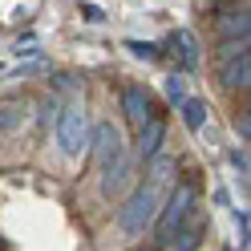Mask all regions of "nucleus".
<instances>
[{"label":"nucleus","instance_id":"obj_5","mask_svg":"<svg viewBox=\"0 0 251 251\" xmlns=\"http://www.w3.org/2000/svg\"><path fill=\"white\" fill-rule=\"evenodd\" d=\"M130 182H134V158H130V154H122L114 166L101 170V195H105V199L126 195V191H130Z\"/></svg>","mask_w":251,"mask_h":251},{"label":"nucleus","instance_id":"obj_13","mask_svg":"<svg viewBox=\"0 0 251 251\" xmlns=\"http://www.w3.org/2000/svg\"><path fill=\"white\" fill-rule=\"evenodd\" d=\"M126 49H130V57H138V61H158L162 57V49L154 41H126Z\"/></svg>","mask_w":251,"mask_h":251},{"label":"nucleus","instance_id":"obj_21","mask_svg":"<svg viewBox=\"0 0 251 251\" xmlns=\"http://www.w3.org/2000/svg\"><path fill=\"white\" fill-rule=\"evenodd\" d=\"M231 251H247V247H231Z\"/></svg>","mask_w":251,"mask_h":251},{"label":"nucleus","instance_id":"obj_12","mask_svg":"<svg viewBox=\"0 0 251 251\" xmlns=\"http://www.w3.org/2000/svg\"><path fill=\"white\" fill-rule=\"evenodd\" d=\"M170 175H175V162H170V158H162V154H158V158H150V186H154V191H158V186H166L170 182Z\"/></svg>","mask_w":251,"mask_h":251},{"label":"nucleus","instance_id":"obj_2","mask_svg":"<svg viewBox=\"0 0 251 251\" xmlns=\"http://www.w3.org/2000/svg\"><path fill=\"white\" fill-rule=\"evenodd\" d=\"M154 219H158V191L150 182H138L118 211V227L126 235H146V227H154Z\"/></svg>","mask_w":251,"mask_h":251},{"label":"nucleus","instance_id":"obj_9","mask_svg":"<svg viewBox=\"0 0 251 251\" xmlns=\"http://www.w3.org/2000/svg\"><path fill=\"white\" fill-rule=\"evenodd\" d=\"M247 4H235V8H227L223 17H219V33H223L227 41H247Z\"/></svg>","mask_w":251,"mask_h":251},{"label":"nucleus","instance_id":"obj_4","mask_svg":"<svg viewBox=\"0 0 251 251\" xmlns=\"http://www.w3.org/2000/svg\"><path fill=\"white\" fill-rule=\"evenodd\" d=\"M89 146H93V158H98V166H114L122 154H126V138L114 122H98V126H89Z\"/></svg>","mask_w":251,"mask_h":251},{"label":"nucleus","instance_id":"obj_8","mask_svg":"<svg viewBox=\"0 0 251 251\" xmlns=\"http://www.w3.org/2000/svg\"><path fill=\"white\" fill-rule=\"evenodd\" d=\"M219 77H223L227 89H247V85H251V53H239V57L219 61Z\"/></svg>","mask_w":251,"mask_h":251},{"label":"nucleus","instance_id":"obj_3","mask_svg":"<svg viewBox=\"0 0 251 251\" xmlns=\"http://www.w3.org/2000/svg\"><path fill=\"white\" fill-rule=\"evenodd\" d=\"M57 146L65 158H77L81 150H89V118L81 105H69L57 114Z\"/></svg>","mask_w":251,"mask_h":251},{"label":"nucleus","instance_id":"obj_6","mask_svg":"<svg viewBox=\"0 0 251 251\" xmlns=\"http://www.w3.org/2000/svg\"><path fill=\"white\" fill-rule=\"evenodd\" d=\"M162 142H166V126L158 118H150L142 130H138V146H134V158L138 162H150V158H158L162 154Z\"/></svg>","mask_w":251,"mask_h":251},{"label":"nucleus","instance_id":"obj_10","mask_svg":"<svg viewBox=\"0 0 251 251\" xmlns=\"http://www.w3.org/2000/svg\"><path fill=\"white\" fill-rule=\"evenodd\" d=\"M25 118H28V101H25V98H8V101H0V134L21 130Z\"/></svg>","mask_w":251,"mask_h":251},{"label":"nucleus","instance_id":"obj_18","mask_svg":"<svg viewBox=\"0 0 251 251\" xmlns=\"http://www.w3.org/2000/svg\"><path fill=\"white\" fill-rule=\"evenodd\" d=\"M81 12H85V21H93V25H98V21H105L98 4H81Z\"/></svg>","mask_w":251,"mask_h":251},{"label":"nucleus","instance_id":"obj_15","mask_svg":"<svg viewBox=\"0 0 251 251\" xmlns=\"http://www.w3.org/2000/svg\"><path fill=\"white\" fill-rule=\"evenodd\" d=\"M199 239H202V227H182L178 247H175V251H195V247H199Z\"/></svg>","mask_w":251,"mask_h":251},{"label":"nucleus","instance_id":"obj_19","mask_svg":"<svg viewBox=\"0 0 251 251\" xmlns=\"http://www.w3.org/2000/svg\"><path fill=\"white\" fill-rule=\"evenodd\" d=\"M231 162H235V170H243V178H247V154H243V150H235V154H231Z\"/></svg>","mask_w":251,"mask_h":251},{"label":"nucleus","instance_id":"obj_17","mask_svg":"<svg viewBox=\"0 0 251 251\" xmlns=\"http://www.w3.org/2000/svg\"><path fill=\"white\" fill-rule=\"evenodd\" d=\"M166 93H170V101H186V85H182V77H178V73L166 81Z\"/></svg>","mask_w":251,"mask_h":251},{"label":"nucleus","instance_id":"obj_11","mask_svg":"<svg viewBox=\"0 0 251 251\" xmlns=\"http://www.w3.org/2000/svg\"><path fill=\"white\" fill-rule=\"evenodd\" d=\"M178 109H182V122L191 126V130H202V126H207V101L202 98H186V101H178Z\"/></svg>","mask_w":251,"mask_h":251},{"label":"nucleus","instance_id":"obj_14","mask_svg":"<svg viewBox=\"0 0 251 251\" xmlns=\"http://www.w3.org/2000/svg\"><path fill=\"white\" fill-rule=\"evenodd\" d=\"M175 45H182V65L195 69V65H199V45H195V37H191V33H175Z\"/></svg>","mask_w":251,"mask_h":251},{"label":"nucleus","instance_id":"obj_20","mask_svg":"<svg viewBox=\"0 0 251 251\" xmlns=\"http://www.w3.org/2000/svg\"><path fill=\"white\" fill-rule=\"evenodd\" d=\"M138 251H158V247H154V243H150V247H138Z\"/></svg>","mask_w":251,"mask_h":251},{"label":"nucleus","instance_id":"obj_1","mask_svg":"<svg viewBox=\"0 0 251 251\" xmlns=\"http://www.w3.org/2000/svg\"><path fill=\"white\" fill-rule=\"evenodd\" d=\"M195 199H199V195H195L191 182H182V186H175V191H170L166 207H158V219H154V235H158V243H154V247L175 243L178 235H182L186 219L195 215Z\"/></svg>","mask_w":251,"mask_h":251},{"label":"nucleus","instance_id":"obj_7","mask_svg":"<svg viewBox=\"0 0 251 251\" xmlns=\"http://www.w3.org/2000/svg\"><path fill=\"white\" fill-rule=\"evenodd\" d=\"M122 109H126V118H130L138 130L154 118V101H150V93L142 85H130V89H122Z\"/></svg>","mask_w":251,"mask_h":251},{"label":"nucleus","instance_id":"obj_16","mask_svg":"<svg viewBox=\"0 0 251 251\" xmlns=\"http://www.w3.org/2000/svg\"><path fill=\"white\" fill-rule=\"evenodd\" d=\"M239 53H251V49H247V41H223V45H219V61L239 57Z\"/></svg>","mask_w":251,"mask_h":251}]
</instances>
